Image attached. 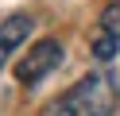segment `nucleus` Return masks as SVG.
Masks as SVG:
<instances>
[{"mask_svg": "<svg viewBox=\"0 0 120 116\" xmlns=\"http://www.w3.org/2000/svg\"><path fill=\"white\" fill-rule=\"evenodd\" d=\"M120 105V81L109 70L85 74L78 85L62 93V97L47 101L39 108V116H112Z\"/></svg>", "mask_w": 120, "mask_h": 116, "instance_id": "f257e3e1", "label": "nucleus"}, {"mask_svg": "<svg viewBox=\"0 0 120 116\" xmlns=\"http://www.w3.org/2000/svg\"><path fill=\"white\" fill-rule=\"evenodd\" d=\"M62 66V43L58 39H39V43L27 50V58L16 66V77L23 85H39L47 74H54V70Z\"/></svg>", "mask_w": 120, "mask_h": 116, "instance_id": "f03ea898", "label": "nucleus"}, {"mask_svg": "<svg viewBox=\"0 0 120 116\" xmlns=\"http://www.w3.org/2000/svg\"><path fill=\"white\" fill-rule=\"evenodd\" d=\"M27 31H31V15H8L0 23V70H4V58L27 39Z\"/></svg>", "mask_w": 120, "mask_h": 116, "instance_id": "7ed1b4c3", "label": "nucleus"}, {"mask_svg": "<svg viewBox=\"0 0 120 116\" xmlns=\"http://www.w3.org/2000/svg\"><path fill=\"white\" fill-rule=\"evenodd\" d=\"M101 35H112V39L120 43V0L101 12Z\"/></svg>", "mask_w": 120, "mask_h": 116, "instance_id": "20e7f679", "label": "nucleus"}, {"mask_svg": "<svg viewBox=\"0 0 120 116\" xmlns=\"http://www.w3.org/2000/svg\"><path fill=\"white\" fill-rule=\"evenodd\" d=\"M116 50H120V43H116V39H112V35H101V39H97V43H93V54H97V58H101V62H109V58H116Z\"/></svg>", "mask_w": 120, "mask_h": 116, "instance_id": "39448f33", "label": "nucleus"}]
</instances>
